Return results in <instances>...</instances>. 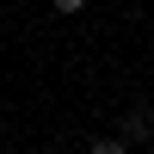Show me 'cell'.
<instances>
[{
	"mask_svg": "<svg viewBox=\"0 0 154 154\" xmlns=\"http://www.w3.org/2000/svg\"><path fill=\"white\" fill-rule=\"evenodd\" d=\"M123 142H154V111H123Z\"/></svg>",
	"mask_w": 154,
	"mask_h": 154,
	"instance_id": "cell-1",
	"label": "cell"
},
{
	"mask_svg": "<svg viewBox=\"0 0 154 154\" xmlns=\"http://www.w3.org/2000/svg\"><path fill=\"white\" fill-rule=\"evenodd\" d=\"M86 154H130V142H123V136H105V142H93Z\"/></svg>",
	"mask_w": 154,
	"mask_h": 154,
	"instance_id": "cell-2",
	"label": "cell"
},
{
	"mask_svg": "<svg viewBox=\"0 0 154 154\" xmlns=\"http://www.w3.org/2000/svg\"><path fill=\"white\" fill-rule=\"evenodd\" d=\"M49 6H56L62 19H74V12H86V0H49Z\"/></svg>",
	"mask_w": 154,
	"mask_h": 154,
	"instance_id": "cell-3",
	"label": "cell"
}]
</instances>
